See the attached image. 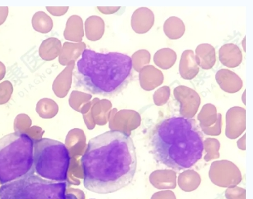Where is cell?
Instances as JSON below:
<instances>
[{
  "label": "cell",
  "instance_id": "obj_15",
  "mask_svg": "<svg viewBox=\"0 0 253 199\" xmlns=\"http://www.w3.org/2000/svg\"><path fill=\"white\" fill-rule=\"evenodd\" d=\"M31 125H32V121L31 118L26 114H20L15 119L13 128L15 132L22 134L24 131L31 128Z\"/></svg>",
  "mask_w": 253,
  "mask_h": 199
},
{
  "label": "cell",
  "instance_id": "obj_8",
  "mask_svg": "<svg viewBox=\"0 0 253 199\" xmlns=\"http://www.w3.org/2000/svg\"><path fill=\"white\" fill-rule=\"evenodd\" d=\"M61 48L62 44L57 38H47L40 45L39 55L43 61H53L61 54Z\"/></svg>",
  "mask_w": 253,
  "mask_h": 199
},
{
  "label": "cell",
  "instance_id": "obj_7",
  "mask_svg": "<svg viewBox=\"0 0 253 199\" xmlns=\"http://www.w3.org/2000/svg\"><path fill=\"white\" fill-rule=\"evenodd\" d=\"M75 68V61H71L55 79L52 90L59 98H64L68 94L72 83L73 70Z\"/></svg>",
  "mask_w": 253,
  "mask_h": 199
},
{
  "label": "cell",
  "instance_id": "obj_2",
  "mask_svg": "<svg viewBox=\"0 0 253 199\" xmlns=\"http://www.w3.org/2000/svg\"><path fill=\"white\" fill-rule=\"evenodd\" d=\"M150 145L155 159L175 171L192 167L204 150V136L196 121L173 116L153 129Z\"/></svg>",
  "mask_w": 253,
  "mask_h": 199
},
{
  "label": "cell",
  "instance_id": "obj_10",
  "mask_svg": "<svg viewBox=\"0 0 253 199\" xmlns=\"http://www.w3.org/2000/svg\"><path fill=\"white\" fill-rule=\"evenodd\" d=\"M84 36L82 19L79 16H71L66 22V29L64 31V37L71 42H81Z\"/></svg>",
  "mask_w": 253,
  "mask_h": 199
},
{
  "label": "cell",
  "instance_id": "obj_5",
  "mask_svg": "<svg viewBox=\"0 0 253 199\" xmlns=\"http://www.w3.org/2000/svg\"><path fill=\"white\" fill-rule=\"evenodd\" d=\"M78 190L67 182H57L30 175L2 185L0 199H79Z\"/></svg>",
  "mask_w": 253,
  "mask_h": 199
},
{
  "label": "cell",
  "instance_id": "obj_9",
  "mask_svg": "<svg viewBox=\"0 0 253 199\" xmlns=\"http://www.w3.org/2000/svg\"><path fill=\"white\" fill-rule=\"evenodd\" d=\"M85 48H86V45L83 42L64 43L61 48V54L59 56V63L61 64V66H67L71 61L77 60L78 57L80 55H82Z\"/></svg>",
  "mask_w": 253,
  "mask_h": 199
},
{
  "label": "cell",
  "instance_id": "obj_1",
  "mask_svg": "<svg viewBox=\"0 0 253 199\" xmlns=\"http://www.w3.org/2000/svg\"><path fill=\"white\" fill-rule=\"evenodd\" d=\"M84 185L106 195L133 181L137 157L132 139L122 131H110L91 139L80 160Z\"/></svg>",
  "mask_w": 253,
  "mask_h": 199
},
{
  "label": "cell",
  "instance_id": "obj_16",
  "mask_svg": "<svg viewBox=\"0 0 253 199\" xmlns=\"http://www.w3.org/2000/svg\"><path fill=\"white\" fill-rule=\"evenodd\" d=\"M90 98H91V95H89V94L74 91H72V93L70 96L69 103L74 110L80 111V105L84 103V101H88Z\"/></svg>",
  "mask_w": 253,
  "mask_h": 199
},
{
  "label": "cell",
  "instance_id": "obj_18",
  "mask_svg": "<svg viewBox=\"0 0 253 199\" xmlns=\"http://www.w3.org/2000/svg\"><path fill=\"white\" fill-rule=\"evenodd\" d=\"M44 133L45 131L43 129L37 127V126H33L31 128H29L28 130H26V131H24L22 134L28 136L34 142H36L40 139H42Z\"/></svg>",
  "mask_w": 253,
  "mask_h": 199
},
{
  "label": "cell",
  "instance_id": "obj_21",
  "mask_svg": "<svg viewBox=\"0 0 253 199\" xmlns=\"http://www.w3.org/2000/svg\"><path fill=\"white\" fill-rule=\"evenodd\" d=\"M6 66L4 64L2 63V61H0V81L3 80L6 75Z\"/></svg>",
  "mask_w": 253,
  "mask_h": 199
},
{
  "label": "cell",
  "instance_id": "obj_20",
  "mask_svg": "<svg viewBox=\"0 0 253 199\" xmlns=\"http://www.w3.org/2000/svg\"><path fill=\"white\" fill-rule=\"evenodd\" d=\"M9 13V8L7 7H0V26L4 23Z\"/></svg>",
  "mask_w": 253,
  "mask_h": 199
},
{
  "label": "cell",
  "instance_id": "obj_14",
  "mask_svg": "<svg viewBox=\"0 0 253 199\" xmlns=\"http://www.w3.org/2000/svg\"><path fill=\"white\" fill-rule=\"evenodd\" d=\"M82 131L75 129L69 132L66 139V147L68 150L71 158L74 155H80L79 148H78V141H81L84 137Z\"/></svg>",
  "mask_w": 253,
  "mask_h": 199
},
{
  "label": "cell",
  "instance_id": "obj_22",
  "mask_svg": "<svg viewBox=\"0 0 253 199\" xmlns=\"http://www.w3.org/2000/svg\"><path fill=\"white\" fill-rule=\"evenodd\" d=\"M0 185H1V184H0ZM0 187H1V186H0Z\"/></svg>",
  "mask_w": 253,
  "mask_h": 199
},
{
  "label": "cell",
  "instance_id": "obj_19",
  "mask_svg": "<svg viewBox=\"0 0 253 199\" xmlns=\"http://www.w3.org/2000/svg\"><path fill=\"white\" fill-rule=\"evenodd\" d=\"M68 7H47V10L50 14L55 17H61L66 14L68 11Z\"/></svg>",
  "mask_w": 253,
  "mask_h": 199
},
{
  "label": "cell",
  "instance_id": "obj_6",
  "mask_svg": "<svg viewBox=\"0 0 253 199\" xmlns=\"http://www.w3.org/2000/svg\"><path fill=\"white\" fill-rule=\"evenodd\" d=\"M71 159L66 145L60 141L42 138L34 142V169L41 178L66 182Z\"/></svg>",
  "mask_w": 253,
  "mask_h": 199
},
{
  "label": "cell",
  "instance_id": "obj_3",
  "mask_svg": "<svg viewBox=\"0 0 253 199\" xmlns=\"http://www.w3.org/2000/svg\"><path fill=\"white\" fill-rule=\"evenodd\" d=\"M75 86L99 96H115L125 90L133 78L131 56L85 49L76 63Z\"/></svg>",
  "mask_w": 253,
  "mask_h": 199
},
{
  "label": "cell",
  "instance_id": "obj_12",
  "mask_svg": "<svg viewBox=\"0 0 253 199\" xmlns=\"http://www.w3.org/2000/svg\"><path fill=\"white\" fill-rule=\"evenodd\" d=\"M36 112L42 119H52L58 113V105L52 99L42 98L38 101Z\"/></svg>",
  "mask_w": 253,
  "mask_h": 199
},
{
  "label": "cell",
  "instance_id": "obj_4",
  "mask_svg": "<svg viewBox=\"0 0 253 199\" xmlns=\"http://www.w3.org/2000/svg\"><path fill=\"white\" fill-rule=\"evenodd\" d=\"M34 141L13 132L0 139V184L34 175Z\"/></svg>",
  "mask_w": 253,
  "mask_h": 199
},
{
  "label": "cell",
  "instance_id": "obj_11",
  "mask_svg": "<svg viewBox=\"0 0 253 199\" xmlns=\"http://www.w3.org/2000/svg\"><path fill=\"white\" fill-rule=\"evenodd\" d=\"M31 23L34 30L40 33H49L53 28L52 17H50L44 12H37L35 13L31 20Z\"/></svg>",
  "mask_w": 253,
  "mask_h": 199
},
{
  "label": "cell",
  "instance_id": "obj_17",
  "mask_svg": "<svg viewBox=\"0 0 253 199\" xmlns=\"http://www.w3.org/2000/svg\"><path fill=\"white\" fill-rule=\"evenodd\" d=\"M13 86L10 81H4L0 83V106L7 103L13 93Z\"/></svg>",
  "mask_w": 253,
  "mask_h": 199
},
{
  "label": "cell",
  "instance_id": "obj_13",
  "mask_svg": "<svg viewBox=\"0 0 253 199\" xmlns=\"http://www.w3.org/2000/svg\"><path fill=\"white\" fill-rule=\"evenodd\" d=\"M102 21L99 17H89L85 22V31H86V35L88 40L91 41H96V40H100L102 36V32L97 31L99 29H103V24L98 25L99 22Z\"/></svg>",
  "mask_w": 253,
  "mask_h": 199
}]
</instances>
